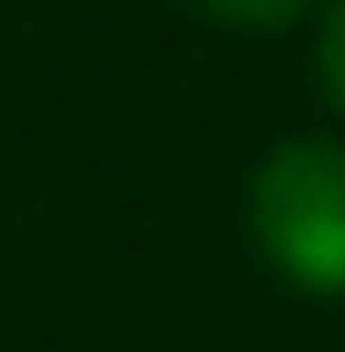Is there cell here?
<instances>
[{"label":"cell","instance_id":"cell-1","mask_svg":"<svg viewBox=\"0 0 345 352\" xmlns=\"http://www.w3.org/2000/svg\"><path fill=\"white\" fill-rule=\"evenodd\" d=\"M248 232L300 292H345V142H278L248 180Z\"/></svg>","mask_w":345,"mask_h":352},{"label":"cell","instance_id":"cell-2","mask_svg":"<svg viewBox=\"0 0 345 352\" xmlns=\"http://www.w3.org/2000/svg\"><path fill=\"white\" fill-rule=\"evenodd\" d=\"M203 15L218 23H248V30H278V23H293V15H308L315 0H196Z\"/></svg>","mask_w":345,"mask_h":352},{"label":"cell","instance_id":"cell-3","mask_svg":"<svg viewBox=\"0 0 345 352\" xmlns=\"http://www.w3.org/2000/svg\"><path fill=\"white\" fill-rule=\"evenodd\" d=\"M315 68H323V90L345 105V0L323 15V45H315Z\"/></svg>","mask_w":345,"mask_h":352}]
</instances>
